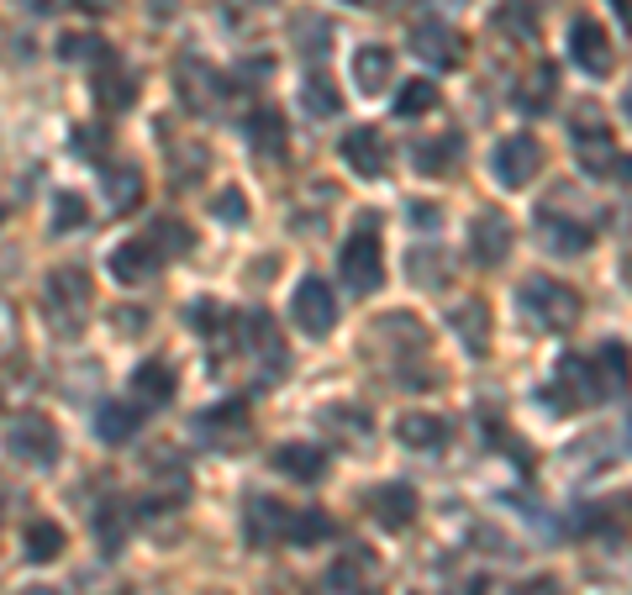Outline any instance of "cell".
Returning a JSON list of instances; mask_svg holds the SVG:
<instances>
[{
  "instance_id": "1",
  "label": "cell",
  "mask_w": 632,
  "mask_h": 595,
  "mask_svg": "<svg viewBox=\"0 0 632 595\" xmlns=\"http://www.w3.org/2000/svg\"><path fill=\"white\" fill-rule=\"evenodd\" d=\"M90 300H96V290H90V275L85 269H53L48 275V285H42V306H48V327L53 333H63V338H79L85 333V321H90Z\"/></svg>"
},
{
  "instance_id": "23",
  "label": "cell",
  "mask_w": 632,
  "mask_h": 595,
  "mask_svg": "<svg viewBox=\"0 0 632 595\" xmlns=\"http://www.w3.org/2000/svg\"><path fill=\"white\" fill-rule=\"evenodd\" d=\"M395 443H401V448H416V454L443 448V443H448V422L433 417V411H406V417L395 422Z\"/></svg>"
},
{
  "instance_id": "44",
  "label": "cell",
  "mask_w": 632,
  "mask_h": 595,
  "mask_svg": "<svg viewBox=\"0 0 632 595\" xmlns=\"http://www.w3.org/2000/svg\"><path fill=\"white\" fill-rule=\"evenodd\" d=\"M185 321H190V327H196V333H211V327H217L221 321V306L211 296H196L190 300V306H185Z\"/></svg>"
},
{
  "instance_id": "35",
  "label": "cell",
  "mask_w": 632,
  "mask_h": 595,
  "mask_svg": "<svg viewBox=\"0 0 632 595\" xmlns=\"http://www.w3.org/2000/svg\"><path fill=\"white\" fill-rule=\"evenodd\" d=\"M300 106H306V111H312V117H337V111H343V96H337V85L327 80V75H312V80L300 85Z\"/></svg>"
},
{
  "instance_id": "36",
  "label": "cell",
  "mask_w": 632,
  "mask_h": 595,
  "mask_svg": "<svg viewBox=\"0 0 632 595\" xmlns=\"http://www.w3.org/2000/svg\"><path fill=\"white\" fill-rule=\"evenodd\" d=\"M495 27L527 42V38H537V11L527 0H501V6H495Z\"/></svg>"
},
{
  "instance_id": "37",
  "label": "cell",
  "mask_w": 632,
  "mask_h": 595,
  "mask_svg": "<svg viewBox=\"0 0 632 595\" xmlns=\"http://www.w3.org/2000/svg\"><path fill=\"white\" fill-rule=\"evenodd\" d=\"M406 275H412L416 285H427V290H437V285H448V254H437V248H416V254L406 258Z\"/></svg>"
},
{
  "instance_id": "2",
  "label": "cell",
  "mask_w": 632,
  "mask_h": 595,
  "mask_svg": "<svg viewBox=\"0 0 632 595\" xmlns=\"http://www.w3.org/2000/svg\"><path fill=\"white\" fill-rule=\"evenodd\" d=\"M516 300H522V317L533 321V327H543V333H570L574 321H580V296L553 275H527Z\"/></svg>"
},
{
  "instance_id": "26",
  "label": "cell",
  "mask_w": 632,
  "mask_h": 595,
  "mask_svg": "<svg viewBox=\"0 0 632 595\" xmlns=\"http://www.w3.org/2000/svg\"><path fill=\"white\" fill-rule=\"evenodd\" d=\"M100 190H106V206H111L117 217L138 211V206H142V175H138V163H117V169H106V175H100Z\"/></svg>"
},
{
  "instance_id": "8",
  "label": "cell",
  "mask_w": 632,
  "mask_h": 595,
  "mask_svg": "<svg viewBox=\"0 0 632 595\" xmlns=\"http://www.w3.org/2000/svg\"><path fill=\"white\" fill-rule=\"evenodd\" d=\"M200 443H211V448H248V437H254V417H248V400H221L211 411H200L196 422Z\"/></svg>"
},
{
  "instance_id": "38",
  "label": "cell",
  "mask_w": 632,
  "mask_h": 595,
  "mask_svg": "<svg viewBox=\"0 0 632 595\" xmlns=\"http://www.w3.org/2000/svg\"><path fill=\"white\" fill-rule=\"evenodd\" d=\"M333 537V516L327 512H296L290 516V537L285 543H296V548H316V543H327Z\"/></svg>"
},
{
  "instance_id": "7",
  "label": "cell",
  "mask_w": 632,
  "mask_h": 595,
  "mask_svg": "<svg viewBox=\"0 0 632 595\" xmlns=\"http://www.w3.org/2000/svg\"><path fill=\"white\" fill-rule=\"evenodd\" d=\"M290 317L306 338H327L337 327V300H333V285L322 275H306L296 285V296H290Z\"/></svg>"
},
{
  "instance_id": "34",
  "label": "cell",
  "mask_w": 632,
  "mask_h": 595,
  "mask_svg": "<svg viewBox=\"0 0 632 595\" xmlns=\"http://www.w3.org/2000/svg\"><path fill=\"white\" fill-rule=\"evenodd\" d=\"M553 85H559V75H553V63H537L533 69V80H522V90H516V106L522 111H549L553 106Z\"/></svg>"
},
{
  "instance_id": "16",
  "label": "cell",
  "mask_w": 632,
  "mask_h": 595,
  "mask_svg": "<svg viewBox=\"0 0 632 595\" xmlns=\"http://www.w3.org/2000/svg\"><path fill=\"white\" fill-rule=\"evenodd\" d=\"M175 85H179V100H185L190 111H217L221 75L206 59H179L175 63Z\"/></svg>"
},
{
  "instance_id": "43",
  "label": "cell",
  "mask_w": 632,
  "mask_h": 595,
  "mask_svg": "<svg viewBox=\"0 0 632 595\" xmlns=\"http://www.w3.org/2000/svg\"><path fill=\"white\" fill-rule=\"evenodd\" d=\"M327 38H333V21H327V17H312V11H306V17H296L300 53H327V48H322Z\"/></svg>"
},
{
  "instance_id": "30",
  "label": "cell",
  "mask_w": 632,
  "mask_h": 595,
  "mask_svg": "<svg viewBox=\"0 0 632 595\" xmlns=\"http://www.w3.org/2000/svg\"><path fill=\"white\" fill-rule=\"evenodd\" d=\"M142 238L154 242L164 264H169V258H190V248H196V232H190V227H185L179 217H154Z\"/></svg>"
},
{
  "instance_id": "52",
  "label": "cell",
  "mask_w": 632,
  "mask_h": 595,
  "mask_svg": "<svg viewBox=\"0 0 632 595\" xmlns=\"http://www.w3.org/2000/svg\"><path fill=\"white\" fill-rule=\"evenodd\" d=\"M206 595H221V591H206Z\"/></svg>"
},
{
  "instance_id": "31",
  "label": "cell",
  "mask_w": 632,
  "mask_h": 595,
  "mask_svg": "<svg viewBox=\"0 0 632 595\" xmlns=\"http://www.w3.org/2000/svg\"><path fill=\"white\" fill-rule=\"evenodd\" d=\"M21 554L32 564H53L63 554V527L59 522H27L21 527Z\"/></svg>"
},
{
  "instance_id": "51",
  "label": "cell",
  "mask_w": 632,
  "mask_h": 595,
  "mask_svg": "<svg viewBox=\"0 0 632 595\" xmlns=\"http://www.w3.org/2000/svg\"><path fill=\"white\" fill-rule=\"evenodd\" d=\"M622 111H628V121H632V90H628V100H622Z\"/></svg>"
},
{
  "instance_id": "45",
  "label": "cell",
  "mask_w": 632,
  "mask_h": 595,
  "mask_svg": "<svg viewBox=\"0 0 632 595\" xmlns=\"http://www.w3.org/2000/svg\"><path fill=\"white\" fill-rule=\"evenodd\" d=\"M406 211L416 227H443V206H433V200H406Z\"/></svg>"
},
{
  "instance_id": "40",
  "label": "cell",
  "mask_w": 632,
  "mask_h": 595,
  "mask_svg": "<svg viewBox=\"0 0 632 595\" xmlns=\"http://www.w3.org/2000/svg\"><path fill=\"white\" fill-rule=\"evenodd\" d=\"M211 217H217L221 227H243V221H248V196H243L237 185H221L217 196H211Z\"/></svg>"
},
{
  "instance_id": "13",
  "label": "cell",
  "mask_w": 632,
  "mask_h": 595,
  "mask_svg": "<svg viewBox=\"0 0 632 595\" xmlns=\"http://www.w3.org/2000/svg\"><path fill=\"white\" fill-rule=\"evenodd\" d=\"M512 242H516V232H512V221H506V211H495V206H485L480 217H474V227H470V248H474V258L480 264H506L512 258Z\"/></svg>"
},
{
  "instance_id": "48",
  "label": "cell",
  "mask_w": 632,
  "mask_h": 595,
  "mask_svg": "<svg viewBox=\"0 0 632 595\" xmlns=\"http://www.w3.org/2000/svg\"><path fill=\"white\" fill-rule=\"evenodd\" d=\"M17 595H63V591H53V585H21Z\"/></svg>"
},
{
  "instance_id": "18",
  "label": "cell",
  "mask_w": 632,
  "mask_h": 595,
  "mask_svg": "<svg viewBox=\"0 0 632 595\" xmlns=\"http://www.w3.org/2000/svg\"><path fill=\"white\" fill-rule=\"evenodd\" d=\"M448 327H454V338L464 343V354L470 358H480L485 348H491V306H485L480 296L458 300L454 311H448Z\"/></svg>"
},
{
  "instance_id": "21",
  "label": "cell",
  "mask_w": 632,
  "mask_h": 595,
  "mask_svg": "<svg viewBox=\"0 0 632 595\" xmlns=\"http://www.w3.org/2000/svg\"><path fill=\"white\" fill-rule=\"evenodd\" d=\"M275 469L285 479H296V485H316V479L327 475V454H322L316 443H279Z\"/></svg>"
},
{
  "instance_id": "19",
  "label": "cell",
  "mask_w": 632,
  "mask_h": 595,
  "mask_svg": "<svg viewBox=\"0 0 632 595\" xmlns=\"http://www.w3.org/2000/svg\"><path fill=\"white\" fill-rule=\"evenodd\" d=\"M106 264H111V275H117L121 285H148V279L158 275V264H164V258H158V248L148 238H127V242L111 248Z\"/></svg>"
},
{
  "instance_id": "22",
  "label": "cell",
  "mask_w": 632,
  "mask_h": 595,
  "mask_svg": "<svg viewBox=\"0 0 632 595\" xmlns=\"http://www.w3.org/2000/svg\"><path fill=\"white\" fill-rule=\"evenodd\" d=\"M96 100L106 111H127V106L138 100V75L121 69V63L106 53V59H100V75H96Z\"/></svg>"
},
{
  "instance_id": "29",
  "label": "cell",
  "mask_w": 632,
  "mask_h": 595,
  "mask_svg": "<svg viewBox=\"0 0 632 595\" xmlns=\"http://www.w3.org/2000/svg\"><path fill=\"white\" fill-rule=\"evenodd\" d=\"M248 142H254L258 159H285V117L275 106H258L248 117Z\"/></svg>"
},
{
  "instance_id": "32",
  "label": "cell",
  "mask_w": 632,
  "mask_h": 595,
  "mask_svg": "<svg viewBox=\"0 0 632 595\" xmlns=\"http://www.w3.org/2000/svg\"><path fill=\"white\" fill-rule=\"evenodd\" d=\"M53 238H75V232H85L90 227V200L79 196V190H63L59 200H53Z\"/></svg>"
},
{
  "instance_id": "11",
  "label": "cell",
  "mask_w": 632,
  "mask_h": 595,
  "mask_svg": "<svg viewBox=\"0 0 632 595\" xmlns=\"http://www.w3.org/2000/svg\"><path fill=\"white\" fill-rule=\"evenodd\" d=\"M570 59L585 69V75H612V63H616V53H612V32L601 27L595 17H580L570 27Z\"/></svg>"
},
{
  "instance_id": "39",
  "label": "cell",
  "mask_w": 632,
  "mask_h": 595,
  "mask_svg": "<svg viewBox=\"0 0 632 595\" xmlns=\"http://www.w3.org/2000/svg\"><path fill=\"white\" fill-rule=\"evenodd\" d=\"M437 106V85L433 80H406L395 96V117H427Z\"/></svg>"
},
{
  "instance_id": "4",
  "label": "cell",
  "mask_w": 632,
  "mask_h": 595,
  "mask_svg": "<svg viewBox=\"0 0 632 595\" xmlns=\"http://www.w3.org/2000/svg\"><path fill=\"white\" fill-rule=\"evenodd\" d=\"M6 448L21 464L48 469V464H59V427L42 417V411H11L6 417Z\"/></svg>"
},
{
  "instance_id": "12",
  "label": "cell",
  "mask_w": 632,
  "mask_h": 595,
  "mask_svg": "<svg viewBox=\"0 0 632 595\" xmlns=\"http://www.w3.org/2000/svg\"><path fill=\"white\" fill-rule=\"evenodd\" d=\"M343 163H348L358 179H385V169H391V142H385V132H379V127L348 132V138H343Z\"/></svg>"
},
{
  "instance_id": "25",
  "label": "cell",
  "mask_w": 632,
  "mask_h": 595,
  "mask_svg": "<svg viewBox=\"0 0 632 595\" xmlns=\"http://www.w3.org/2000/svg\"><path fill=\"white\" fill-rule=\"evenodd\" d=\"M132 400L138 406H148V411H158V406H169L175 400V369L169 364H138L132 369Z\"/></svg>"
},
{
  "instance_id": "6",
  "label": "cell",
  "mask_w": 632,
  "mask_h": 595,
  "mask_svg": "<svg viewBox=\"0 0 632 595\" xmlns=\"http://www.w3.org/2000/svg\"><path fill=\"white\" fill-rule=\"evenodd\" d=\"M549 400L559 411H580V406H595L601 400V385H595V364L580 354H564L553 364V385H549Z\"/></svg>"
},
{
  "instance_id": "47",
  "label": "cell",
  "mask_w": 632,
  "mask_h": 595,
  "mask_svg": "<svg viewBox=\"0 0 632 595\" xmlns=\"http://www.w3.org/2000/svg\"><path fill=\"white\" fill-rule=\"evenodd\" d=\"M148 6H154V17H158V21L175 17V0H148Z\"/></svg>"
},
{
  "instance_id": "28",
  "label": "cell",
  "mask_w": 632,
  "mask_h": 595,
  "mask_svg": "<svg viewBox=\"0 0 632 595\" xmlns=\"http://www.w3.org/2000/svg\"><path fill=\"white\" fill-rule=\"evenodd\" d=\"M591 364H595V385H601V400H606V396H622V390L632 385V358H628V348H622V343H606V348H601Z\"/></svg>"
},
{
  "instance_id": "5",
  "label": "cell",
  "mask_w": 632,
  "mask_h": 595,
  "mask_svg": "<svg viewBox=\"0 0 632 595\" xmlns=\"http://www.w3.org/2000/svg\"><path fill=\"white\" fill-rule=\"evenodd\" d=\"M543 169V142L533 132H512V138L495 142V159H491V175L501 190H527Z\"/></svg>"
},
{
  "instance_id": "50",
  "label": "cell",
  "mask_w": 632,
  "mask_h": 595,
  "mask_svg": "<svg viewBox=\"0 0 632 595\" xmlns=\"http://www.w3.org/2000/svg\"><path fill=\"white\" fill-rule=\"evenodd\" d=\"M21 6H32V11H48V0H21Z\"/></svg>"
},
{
  "instance_id": "27",
  "label": "cell",
  "mask_w": 632,
  "mask_h": 595,
  "mask_svg": "<svg viewBox=\"0 0 632 595\" xmlns=\"http://www.w3.org/2000/svg\"><path fill=\"white\" fill-rule=\"evenodd\" d=\"M458 159H464V142L448 132V138H427V142H416V175H427V179H443V175H454Z\"/></svg>"
},
{
  "instance_id": "9",
  "label": "cell",
  "mask_w": 632,
  "mask_h": 595,
  "mask_svg": "<svg viewBox=\"0 0 632 595\" xmlns=\"http://www.w3.org/2000/svg\"><path fill=\"white\" fill-rule=\"evenodd\" d=\"M574 153H580V169L595 179H606L612 169H622L616 159V142H612V127L595 117V111H580V127H574Z\"/></svg>"
},
{
  "instance_id": "41",
  "label": "cell",
  "mask_w": 632,
  "mask_h": 595,
  "mask_svg": "<svg viewBox=\"0 0 632 595\" xmlns=\"http://www.w3.org/2000/svg\"><path fill=\"white\" fill-rule=\"evenodd\" d=\"M59 59H63V63L106 59V42H100L96 32H63V38H59Z\"/></svg>"
},
{
  "instance_id": "24",
  "label": "cell",
  "mask_w": 632,
  "mask_h": 595,
  "mask_svg": "<svg viewBox=\"0 0 632 595\" xmlns=\"http://www.w3.org/2000/svg\"><path fill=\"white\" fill-rule=\"evenodd\" d=\"M138 422H142L138 400H106V406H100V417H96V437L106 443V448H121V443H132Z\"/></svg>"
},
{
  "instance_id": "42",
  "label": "cell",
  "mask_w": 632,
  "mask_h": 595,
  "mask_svg": "<svg viewBox=\"0 0 632 595\" xmlns=\"http://www.w3.org/2000/svg\"><path fill=\"white\" fill-rule=\"evenodd\" d=\"M96 537H100V548H106V554H117V548H121V537H127V516H121L117 500L96 512Z\"/></svg>"
},
{
  "instance_id": "3",
  "label": "cell",
  "mask_w": 632,
  "mask_h": 595,
  "mask_svg": "<svg viewBox=\"0 0 632 595\" xmlns=\"http://www.w3.org/2000/svg\"><path fill=\"white\" fill-rule=\"evenodd\" d=\"M343 279H348V290L358 296H375L379 285H385V254H379V211H364V221L354 227V238L343 242Z\"/></svg>"
},
{
  "instance_id": "10",
  "label": "cell",
  "mask_w": 632,
  "mask_h": 595,
  "mask_svg": "<svg viewBox=\"0 0 632 595\" xmlns=\"http://www.w3.org/2000/svg\"><path fill=\"white\" fill-rule=\"evenodd\" d=\"M412 53L433 69H458L464 63V32L448 21H416L412 27Z\"/></svg>"
},
{
  "instance_id": "15",
  "label": "cell",
  "mask_w": 632,
  "mask_h": 595,
  "mask_svg": "<svg viewBox=\"0 0 632 595\" xmlns=\"http://www.w3.org/2000/svg\"><path fill=\"white\" fill-rule=\"evenodd\" d=\"M348 75H354L358 96H385V90L395 85V53L385 48V42H364V48H354Z\"/></svg>"
},
{
  "instance_id": "14",
  "label": "cell",
  "mask_w": 632,
  "mask_h": 595,
  "mask_svg": "<svg viewBox=\"0 0 632 595\" xmlns=\"http://www.w3.org/2000/svg\"><path fill=\"white\" fill-rule=\"evenodd\" d=\"M364 506H369V516H375L385 533H406L416 516V490L401 485V479H385V485H375V490L364 496Z\"/></svg>"
},
{
  "instance_id": "33",
  "label": "cell",
  "mask_w": 632,
  "mask_h": 595,
  "mask_svg": "<svg viewBox=\"0 0 632 595\" xmlns=\"http://www.w3.org/2000/svg\"><path fill=\"white\" fill-rule=\"evenodd\" d=\"M543 221H549L543 232H549L553 254H585V248L595 242V232L585 227V221H559V217H543Z\"/></svg>"
},
{
  "instance_id": "46",
  "label": "cell",
  "mask_w": 632,
  "mask_h": 595,
  "mask_svg": "<svg viewBox=\"0 0 632 595\" xmlns=\"http://www.w3.org/2000/svg\"><path fill=\"white\" fill-rule=\"evenodd\" d=\"M512 595H559V579H553V575H537V579H527V585H516Z\"/></svg>"
},
{
  "instance_id": "17",
  "label": "cell",
  "mask_w": 632,
  "mask_h": 595,
  "mask_svg": "<svg viewBox=\"0 0 632 595\" xmlns=\"http://www.w3.org/2000/svg\"><path fill=\"white\" fill-rule=\"evenodd\" d=\"M290 506H279L275 496H248V512H243V527H248V543L254 548H269L275 537H290Z\"/></svg>"
},
{
  "instance_id": "49",
  "label": "cell",
  "mask_w": 632,
  "mask_h": 595,
  "mask_svg": "<svg viewBox=\"0 0 632 595\" xmlns=\"http://www.w3.org/2000/svg\"><path fill=\"white\" fill-rule=\"evenodd\" d=\"M616 6H622V21L632 27V0H616Z\"/></svg>"
},
{
  "instance_id": "20",
  "label": "cell",
  "mask_w": 632,
  "mask_h": 595,
  "mask_svg": "<svg viewBox=\"0 0 632 595\" xmlns=\"http://www.w3.org/2000/svg\"><path fill=\"white\" fill-rule=\"evenodd\" d=\"M316 427H327L343 448H364V443H369V411L354 406V400H327V406L316 411Z\"/></svg>"
}]
</instances>
